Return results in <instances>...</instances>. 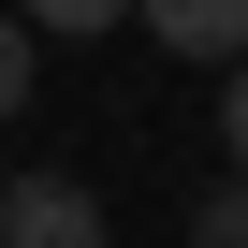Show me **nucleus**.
<instances>
[{"instance_id":"nucleus-4","label":"nucleus","mask_w":248,"mask_h":248,"mask_svg":"<svg viewBox=\"0 0 248 248\" xmlns=\"http://www.w3.org/2000/svg\"><path fill=\"white\" fill-rule=\"evenodd\" d=\"M190 248H248V175H233V190H204V204H190Z\"/></svg>"},{"instance_id":"nucleus-2","label":"nucleus","mask_w":248,"mask_h":248,"mask_svg":"<svg viewBox=\"0 0 248 248\" xmlns=\"http://www.w3.org/2000/svg\"><path fill=\"white\" fill-rule=\"evenodd\" d=\"M175 59H248V0H132Z\"/></svg>"},{"instance_id":"nucleus-6","label":"nucleus","mask_w":248,"mask_h":248,"mask_svg":"<svg viewBox=\"0 0 248 248\" xmlns=\"http://www.w3.org/2000/svg\"><path fill=\"white\" fill-rule=\"evenodd\" d=\"M219 132H233V175H248V73L219 88Z\"/></svg>"},{"instance_id":"nucleus-3","label":"nucleus","mask_w":248,"mask_h":248,"mask_svg":"<svg viewBox=\"0 0 248 248\" xmlns=\"http://www.w3.org/2000/svg\"><path fill=\"white\" fill-rule=\"evenodd\" d=\"M117 15H132V0H15V30H59V44L73 30H117Z\"/></svg>"},{"instance_id":"nucleus-1","label":"nucleus","mask_w":248,"mask_h":248,"mask_svg":"<svg viewBox=\"0 0 248 248\" xmlns=\"http://www.w3.org/2000/svg\"><path fill=\"white\" fill-rule=\"evenodd\" d=\"M0 248H102L88 175H15V190H0Z\"/></svg>"},{"instance_id":"nucleus-5","label":"nucleus","mask_w":248,"mask_h":248,"mask_svg":"<svg viewBox=\"0 0 248 248\" xmlns=\"http://www.w3.org/2000/svg\"><path fill=\"white\" fill-rule=\"evenodd\" d=\"M0 117H30V30L0 15Z\"/></svg>"}]
</instances>
